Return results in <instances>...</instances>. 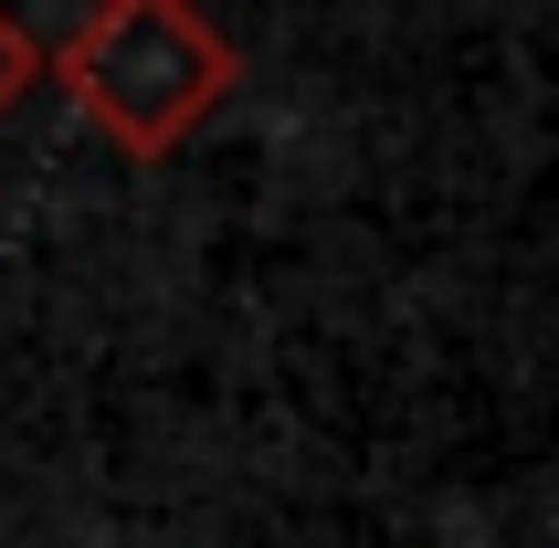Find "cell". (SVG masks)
<instances>
[{"mask_svg":"<svg viewBox=\"0 0 559 548\" xmlns=\"http://www.w3.org/2000/svg\"><path fill=\"white\" fill-rule=\"evenodd\" d=\"M32 85H43V43H32V32L11 22V11H0V117H11V106H22Z\"/></svg>","mask_w":559,"mask_h":548,"instance_id":"obj_2","label":"cell"},{"mask_svg":"<svg viewBox=\"0 0 559 548\" xmlns=\"http://www.w3.org/2000/svg\"><path fill=\"white\" fill-rule=\"evenodd\" d=\"M43 74L63 85V106L117 138L127 158H169L190 127H212V106L243 85V63L190 0H106L85 22L43 43Z\"/></svg>","mask_w":559,"mask_h":548,"instance_id":"obj_1","label":"cell"}]
</instances>
